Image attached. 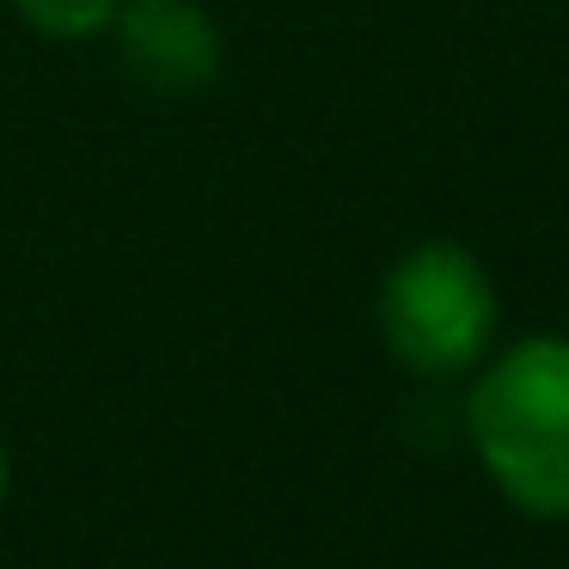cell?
Returning <instances> with one entry per match:
<instances>
[{
  "mask_svg": "<svg viewBox=\"0 0 569 569\" xmlns=\"http://www.w3.org/2000/svg\"><path fill=\"white\" fill-rule=\"evenodd\" d=\"M459 429L508 508L569 520V337H520L483 361Z\"/></svg>",
  "mask_w": 569,
  "mask_h": 569,
  "instance_id": "1",
  "label": "cell"
},
{
  "mask_svg": "<svg viewBox=\"0 0 569 569\" xmlns=\"http://www.w3.org/2000/svg\"><path fill=\"white\" fill-rule=\"evenodd\" d=\"M380 343L417 380H459L496 343V282L459 239H422L380 276Z\"/></svg>",
  "mask_w": 569,
  "mask_h": 569,
  "instance_id": "2",
  "label": "cell"
},
{
  "mask_svg": "<svg viewBox=\"0 0 569 569\" xmlns=\"http://www.w3.org/2000/svg\"><path fill=\"white\" fill-rule=\"evenodd\" d=\"M117 68L153 99H190L214 87L227 38L202 0H123L111 19Z\"/></svg>",
  "mask_w": 569,
  "mask_h": 569,
  "instance_id": "3",
  "label": "cell"
},
{
  "mask_svg": "<svg viewBox=\"0 0 569 569\" xmlns=\"http://www.w3.org/2000/svg\"><path fill=\"white\" fill-rule=\"evenodd\" d=\"M19 13V26H31L38 38H56V43H87V38H104L117 19L123 0H7Z\"/></svg>",
  "mask_w": 569,
  "mask_h": 569,
  "instance_id": "4",
  "label": "cell"
},
{
  "mask_svg": "<svg viewBox=\"0 0 569 569\" xmlns=\"http://www.w3.org/2000/svg\"><path fill=\"white\" fill-rule=\"evenodd\" d=\"M7 490H13V453H7V441H0V508H7Z\"/></svg>",
  "mask_w": 569,
  "mask_h": 569,
  "instance_id": "5",
  "label": "cell"
}]
</instances>
